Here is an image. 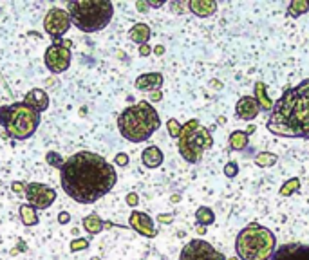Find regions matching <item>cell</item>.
<instances>
[{"label": "cell", "mask_w": 309, "mask_h": 260, "mask_svg": "<svg viewBox=\"0 0 309 260\" xmlns=\"http://www.w3.org/2000/svg\"><path fill=\"white\" fill-rule=\"evenodd\" d=\"M116 168L99 154L81 150L60 166V183L78 204H92L116 186Z\"/></svg>", "instance_id": "1"}, {"label": "cell", "mask_w": 309, "mask_h": 260, "mask_svg": "<svg viewBox=\"0 0 309 260\" xmlns=\"http://www.w3.org/2000/svg\"><path fill=\"white\" fill-rule=\"evenodd\" d=\"M266 126L275 136L309 139V78L275 101Z\"/></svg>", "instance_id": "2"}, {"label": "cell", "mask_w": 309, "mask_h": 260, "mask_svg": "<svg viewBox=\"0 0 309 260\" xmlns=\"http://www.w3.org/2000/svg\"><path fill=\"white\" fill-rule=\"evenodd\" d=\"M159 114L149 101H139L136 105H130L118 118L119 134L127 141L132 143H141L150 139L154 132L159 130Z\"/></svg>", "instance_id": "3"}, {"label": "cell", "mask_w": 309, "mask_h": 260, "mask_svg": "<svg viewBox=\"0 0 309 260\" xmlns=\"http://www.w3.org/2000/svg\"><path fill=\"white\" fill-rule=\"evenodd\" d=\"M71 22L84 33H96L109 26L114 6L109 0H71L67 2Z\"/></svg>", "instance_id": "4"}, {"label": "cell", "mask_w": 309, "mask_h": 260, "mask_svg": "<svg viewBox=\"0 0 309 260\" xmlns=\"http://www.w3.org/2000/svg\"><path fill=\"white\" fill-rule=\"evenodd\" d=\"M275 235L260 224H250L235 239V251L240 260H271L275 253Z\"/></svg>", "instance_id": "5"}, {"label": "cell", "mask_w": 309, "mask_h": 260, "mask_svg": "<svg viewBox=\"0 0 309 260\" xmlns=\"http://www.w3.org/2000/svg\"><path fill=\"white\" fill-rule=\"evenodd\" d=\"M0 125L4 126L9 138L24 141L36 132L40 125V114L27 107L24 101L4 105L0 107Z\"/></svg>", "instance_id": "6"}, {"label": "cell", "mask_w": 309, "mask_h": 260, "mask_svg": "<svg viewBox=\"0 0 309 260\" xmlns=\"http://www.w3.org/2000/svg\"><path fill=\"white\" fill-rule=\"evenodd\" d=\"M214 138H212L210 130L202 126L197 119H190L181 126L179 136V154L183 156L184 161L188 163H199L204 154V150L212 148Z\"/></svg>", "instance_id": "7"}, {"label": "cell", "mask_w": 309, "mask_h": 260, "mask_svg": "<svg viewBox=\"0 0 309 260\" xmlns=\"http://www.w3.org/2000/svg\"><path fill=\"white\" fill-rule=\"evenodd\" d=\"M179 260H226L221 251L214 248L210 242L194 239L183 248Z\"/></svg>", "instance_id": "8"}, {"label": "cell", "mask_w": 309, "mask_h": 260, "mask_svg": "<svg viewBox=\"0 0 309 260\" xmlns=\"http://www.w3.org/2000/svg\"><path fill=\"white\" fill-rule=\"evenodd\" d=\"M26 199L34 210H47L56 201V190L42 183H29L26 186Z\"/></svg>", "instance_id": "9"}, {"label": "cell", "mask_w": 309, "mask_h": 260, "mask_svg": "<svg viewBox=\"0 0 309 260\" xmlns=\"http://www.w3.org/2000/svg\"><path fill=\"white\" fill-rule=\"evenodd\" d=\"M44 29L56 42L71 29V16H69V13L65 9L51 8L47 11L46 18H44Z\"/></svg>", "instance_id": "10"}, {"label": "cell", "mask_w": 309, "mask_h": 260, "mask_svg": "<svg viewBox=\"0 0 309 260\" xmlns=\"http://www.w3.org/2000/svg\"><path fill=\"white\" fill-rule=\"evenodd\" d=\"M71 49L64 46H58V44H53V46L47 47L46 54H44V61H46V67L54 74L65 73L71 65Z\"/></svg>", "instance_id": "11"}, {"label": "cell", "mask_w": 309, "mask_h": 260, "mask_svg": "<svg viewBox=\"0 0 309 260\" xmlns=\"http://www.w3.org/2000/svg\"><path fill=\"white\" fill-rule=\"evenodd\" d=\"M129 224L132 230H136L137 233L143 235V237L154 239L157 235L156 228H154L152 217H149L145 211H132L129 217Z\"/></svg>", "instance_id": "12"}, {"label": "cell", "mask_w": 309, "mask_h": 260, "mask_svg": "<svg viewBox=\"0 0 309 260\" xmlns=\"http://www.w3.org/2000/svg\"><path fill=\"white\" fill-rule=\"evenodd\" d=\"M271 260H309L307 244H286L275 249Z\"/></svg>", "instance_id": "13"}, {"label": "cell", "mask_w": 309, "mask_h": 260, "mask_svg": "<svg viewBox=\"0 0 309 260\" xmlns=\"http://www.w3.org/2000/svg\"><path fill=\"white\" fill-rule=\"evenodd\" d=\"M260 112V107L257 103V100L253 96H242L235 105V114L237 118L244 119V121H250V119H255Z\"/></svg>", "instance_id": "14"}, {"label": "cell", "mask_w": 309, "mask_h": 260, "mask_svg": "<svg viewBox=\"0 0 309 260\" xmlns=\"http://www.w3.org/2000/svg\"><path fill=\"white\" fill-rule=\"evenodd\" d=\"M24 103L27 105L29 109H33L34 112H44L49 109V96L44 89H33L26 94L24 98Z\"/></svg>", "instance_id": "15"}, {"label": "cell", "mask_w": 309, "mask_h": 260, "mask_svg": "<svg viewBox=\"0 0 309 260\" xmlns=\"http://www.w3.org/2000/svg\"><path fill=\"white\" fill-rule=\"evenodd\" d=\"M163 85V74L161 73H147L137 76L136 80V89L137 91H159V87Z\"/></svg>", "instance_id": "16"}, {"label": "cell", "mask_w": 309, "mask_h": 260, "mask_svg": "<svg viewBox=\"0 0 309 260\" xmlns=\"http://www.w3.org/2000/svg\"><path fill=\"white\" fill-rule=\"evenodd\" d=\"M188 8L195 16L206 18L217 11V2H214V0H192V2H188Z\"/></svg>", "instance_id": "17"}, {"label": "cell", "mask_w": 309, "mask_h": 260, "mask_svg": "<svg viewBox=\"0 0 309 260\" xmlns=\"http://www.w3.org/2000/svg\"><path fill=\"white\" fill-rule=\"evenodd\" d=\"M163 159H164L163 152H161L157 146H149V148H145L141 154V163L147 168H157V166H161Z\"/></svg>", "instance_id": "18"}, {"label": "cell", "mask_w": 309, "mask_h": 260, "mask_svg": "<svg viewBox=\"0 0 309 260\" xmlns=\"http://www.w3.org/2000/svg\"><path fill=\"white\" fill-rule=\"evenodd\" d=\"M129 36H130V40H132V42L143 46V44H147L150 40V27L147 26V24H143V22H137V24H134V26L130 27Z\"/></svg>", "instance_id": "19"}, {"label": "cell", "mask_w": 309, "mask_h": 260, "mask_svg": "<svg viewBox=\"0 0 309 260\" xmlns=\"http://www.w3.org/2000/svg\"><path fill=\"white\" fill-rule=\"evenodd\" d=\"M257 100V103H259V107L262 109V111H271L273 109V101H271V98L267 96L266 92V85L262 83V81H257L255 83V96H253Z\"/></svg>", "instance_id": "20"}, {"label": "cell", "mask_w": 309, "mask_h": 260, "mask_svg": "<svg viewBox=\"0 0 309 260\" xmlns=\"http://www.w3.org/2000/svg\"><path fill=\"white\" fill-rule=\"evenodd\" d=\"M81 224H84L85 231H89L91 235H98L103 231V228H105V222L101 221V217H98L96 213H91L87 215V217H84V221H81Z\"/></svg>", "instance_id": "21"}, {"label": "cell", "mask_w": 309, "mask_h": 260, "mask_svg": "<svg viewBox=\"0 0 309 260\" xmlns=\"http://www.w3.org/2000/svg\"><path fill=\"white\" fill-rule=\"evenodd\" d=\"M20 219L26 226H36L38 224V215H36V210L29 204H22L20 206Z\"/></svg>", "instance_id": "22"}, {"label": "cell", "mask_w": 309, "mask_h": 260, "mask_svg": "<svg viewBox=\"0 0 309 260\" xmlns=\"http://www.w3.org/2000/svg\"><path fill=\"white\" fill-rule=\"evenodd\" d=\"M230 145L233 150H244L248 146V134L242 130H235L230 134Z\"/></svg>", "instance_id": "23"}, {"label": "cell", "mask_w": 309, "mask_h": 260, "mask_svg": "<svg viewBox=\"0 0 309 260\" xmlns=\"http://www.w3.org/2000/svg\"><path fill=\"white\" fill-rule=\"evenodd\" d=\"M195 221H197L199 226H204V228H206V226L214 224L215 215H214V211H212L210 208L201 206V208H197V211H195Z\"/></svg>", "instance_id": "24"}, {"label": "cell", "mask_w": 309, "mask_h": 260, "mask_svg": "<svg viewBox=\"0 0 309 260\" xmlns=\"http://www.w3.org/2000/svg\"><path fill=\"white\" fill-rule=\"evenodd\" d=\"M307 11H309L307 0H293L290 4V8H287V13H290V16H293V18H297V16L304 15V13Z\"/></svg>", "instance_id": "25"}, {"label": "cell", "mask_w": 309, "mask_h": 260, "mask_svg": "<svg viewBox=\"0 0 309 260\" xmlns=\"http://www.w3.org/2000/svg\"><path fill=\"white\" fill-rule=\"evenodd\" d=\"M277 159H279V157L275 156V154L260 152V154H257V157H255V165L260 166V168H267V166H273L275 163H277Z\"/></svg>", "instance_id": "26"}, {"label": "cell", "mask_w": 309, "mask_h": 260, "mask_svg": "<svg viewBox=\"0 0 309 260\" xmlns=\"http://www.w3.org/2000/svg\"><path fill=\"white\" fill-rule=\"evenodd\" d=\"M298 188H300V179H298V177H293V179L286 181V183L282 184L279 193L282 195V197H290V195H293L295 191H298Z\"/></svg>", "instance_id": "27"}, {"label": "cell", "mask_w": 309, "mask_h": 260, "mask_svg": "<svg viewBox=\"0 0 309 260\" xmlns=\"http://www.w3.org/2000/svg\"><path fill=\"white\" fill-rule=\"evenodd\" d=\"M167 128H168V134H170V138H176V139H179V136H181V125H179V121L177 119H168L167 121Z\"/></svg>", "instance_id": "28"}, {"label": "cell", "mask_w": 309, "mask_h": 260, "mask_svg": "<svg viewBox=\"0 0 309 260\" xmlns=\"http://www.w3.org/2000/svg\"><path fill=\"white\" fill-rule=\"evenodd\" d=\"M46 161H47V165L54 166V168H60V166L65 163V161H64V157H61L58 152H47Z\"/></svg>", "instance_id": "29"}, {"label": "cell", "mask_w": 309, "mask_h": 260, "mask_svg": "<svg viewBox=\"0 0 309 260\" xmlns=\"http://www.w3.org/2000/svg\"><path fill=\"white\" fill-rule=\"evenodd\" d=\"M89 248V241L87 239H76V241L71 242V251H81V249Z\"/></svg>", "instance_id": "30"}, {"label": "cell", "mask_w": 309, "mask_h": 260, "mask_svg": "<svg viewBox=\"0 0 309 260\" xmlns=\"http://www.w3.org/2000/svg\"><path fill=\"white\" fill-rule=\"evenodd\" d=\"M224 174H226V177H235L237 174H239V165L233 163V161H230L228 165L224 166Z\"/></svg>", "instance_id": "31"}, {"label": "cell", "mask_w": 309, "mask_h": 260, "mask_svg": "<svg viewBox=\"0 0 309 260\" xmlns=\"http://www.w3.org/2000/svg\"><path fill=\"white\" fill-rule=\"evenodd\" d=\"M26 186H27L26 183L16 181V183L11 184V190H13V193H16V195H26Z\"/></svg>", "instance_id": "32"}, {"label": "cell", "mask_w": 309, "mask_h": 260, "mask_svg": "<svg viewBox=\"0 0 309 260\" xmlns=\"http://www.w3.org/2000/svg\"><path fill=\"white\" fill-rule=\"evenodd\" d=\"M116 165H118V166H127V165H129V156H127V154H123V152H119L118 156H116Z\"/></svg>", "instance_id": "33"}, {"label": "cell", "mask_w": 309, "mask_h": 260, "mask_svg": "<svg viewBox=\"0 0 309 260\" xmlns=\"http://www.w3.org/2000/svg\"><path fill=\"white\" fill-rule=\"evenodd\" d=\"M125 201H127V204H129V206H136V204L139 203V197H137V193H134V191H132V193L127 195Z\"/></svg>", "instance_id": "34"}, {"label": "cell", "mask_w": 309, "mask_h": 260, "mask_svg": "<svg viewBox=\"0 0 309 260\" xmlns=\"http://www.w3.org/2000/svg\"><path fill=\"white\" fill-rule=\"evenodd\" d=\"M157 221L163 222V224H170V222H174V215H170V213H161L159 217H157Z\"/></svg>", "instance_id": "35"}, {"label": "cell", "mask_w": 309, "mask_h": 260, "mask_svg": "<svg viewBox=\"0 0 309 260\" xmlns=\"http://www.w3.org/2000/svg\"><path fill=\"white\" fill-rule=\"evenodd\" d=\"M150 53H152V49H150L149 44H143V46H139V56H149Z\"/></svg>", "instance_id": "36"}, {"label": "cell", "mask_w": 309, "mask_h": 260, "mask_svg": "<svg viewBox=\"0 0 309 260\" xmlns=\"http://www.w3.org/2000/svg\"><path fill=\"white\" fill-rule=\"evenodd\" d=\"M69 221H71V215H69L67 211H61V213L58 215V222H60V224H69Z\"/></svg>", "instance_id": "37"}, {"label": "cell", "mask_w": 309, "mask_h": 260, "mask_svg": "<svg viewBox=\"0 0 309 260\" xmlns=\"http://www.w3.org/2000/svg\"><path fill=\"white\" fill-rule=\"evenodd\" d=\"M136 8H137V11H147L149 9V2H143V0H137L136 2Z\"/></svg>", "instance_id": "38"}, {"label": "cell", "mask_w": 309, "mask_h": 260, "mask_svg": "<svg viewBox=\"0 0 309 260\" xmlns=\"http://www.w3.org/2000/svg\"><path fill=\"white\" fill-rule=\"evenodd\" d=\"M161 98H163V94H161V91H154L152 94H150V101H159Z\"/></svg>", "instance_id": "39"}, {"label": "cell", "mask_w": 309, "mask_h": 260, "mask_svg": "<svg viewBox=\"0 0 309 260\" xmlns=\"http://www.w3.org/2000/svg\"><path fill=\"white\" fill-rule=\"evenodd\" d=\"M154 53H156L157 56H159V54H163V53H164V47H163V46H157L156 49H154Z\"/></svg>", "instance_id": "40"}, {"label": "cell", "mask_w": 309, "mask_h": 260, "mask_svg": "<svg viewBox=\"0 0 309 260\" xmlns=\"http://www.w3.org/2000/svg\"><path fill=\"white\" fill-rule=\"evenodd\" d=\"M163 2H149V8H161Z\"/></svg>", "instance_id": "41"}, {"label": "cell", "mask_w": 309, "mask_h": 260, "mask_svg": "<svg viewBox=\"0 0 309 260\" xmlns=\"http://www.w3.org/2000/svg\"><path fill=\"white\" fill-rule=\"evenodd\" d=\"M255 130H257V128H255V125H253V126H248V128H246V134H248V136H250V134H253Z\"/></svg>", "instance_id": "42"}, {"label": "cell", "mask_w": 309, "mask_h": 260, "mask_svg": "<svg viewBox=\"0 0 309 260\" xmlns=\"http://www.w3.org/2000/svg\"><path fill=\"white\" fill-rule=\"evenodd\" d=\"M197 231L199 233H206V228L204 226H197Z\"/></svg>", "instance_id": "43"}, {"label": "cell", "mask_w": 309, "mask_h": 260, "mask_svg": "<svg viewBox=\"0 0 309 260\" xmlns=\"http://www.w3.org/2000/svg\"><path fill=\"white\" fill-rule=\"evenodd\" d=\"M230 260H235V258H230Z\"/></svg>", "instance_id": "44"}]
</instances>
